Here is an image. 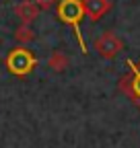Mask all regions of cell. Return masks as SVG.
Listing matches in <instances>:
<instances>
[{"instance_id":"52a82bcc","label":"cell","mask_w":140,"mask_h":148,"mask_svg":"<svg viewBox=\"0 0 140 148\" xmlns=\"http://www.w3.org/2000/svg\"><path fill=\"white\" fill-rule=\"evenodd\" d=\"M47 66L51 72H64L70 66V58L62 51H51V56L47 58Z\"/></svg>"},{"instance_id":"7a4b0ae2","label":"cell","mask_w":140,"mask_h":148,"mask_svg":"<svg viewBox=\"0 0 140 148\" xmlns=\"http://www.w3.org/2000/svg\"><path fill=\"white\" fill-rule=\"evenodd\" d=\"M37 66V58L27 49V47H14L6 56V68L14 76H27L33 72V68Z\"/></svg>"},{"instance_id":"277c9868","label":"cell","mask_w":140,"mask_h":148,"mask_svg":"<svg viewBox=\"0 0 140 148\" xmlns=\"http://www.w3.org/2000/svg\"><path fill=\"white\" fill-rule=\"evenodd\" d=\"M95 49H97V53L101 56V58L111 60V58H115V56L124 49V41H121L113 31H105V33H101L97 37Z\"/></svg>"},{"instance_id":"ba28073f","label":"cell","mask_w":140,"mask_h":148,"mask_svg":"<svg viewBox=\"0 0 140 148\" xmlns=\"http://www.w3.org/2000/svg\"><path fill=\"white\" fill-rule=\"evenodd\" d=\"M14 39L19 41V43H29V41L35 39V33L31 31L29 25H21L19 29H16V33H14Z\"/></svg>"},{"instance_id":"8992f818","label":"cell","mask_w":140,"mask_h":148,"mask_svg":"<svg viewBox=\"0 0 140 148\" xmlns=\"http://www.w3.org/2000/svg\"><path fill=\"white\" fill-rule=\"evenodd\" d=\"M37 14H39V6L33 0H25V2H21L16 6V16L23 21V25H29L31 21H35Z\"/></svg>"},{"instance_id":"5b68a950","label":"cell","mask_w":140,"mask_h":148,"mask_svg":"<svg viewBox=\"0 0 140 148\" xmlns=\"http://www.w3.org/2000/svg\"><path fill=\"white\" fill-rule=\"evenodd\" d=\"M84 6V14L91 18V21H99V18L109 10L111 2L109 0H82Z\"/></svg>"},{"instance_id":"9c48e42d","label":"cell","mask_w":140,"mask_h":148,"mask_svg":"<svg viewBox=\"0 0 140 148\" xmlns=\"http://www.w3.org/2000/svg\"><path fill=\"white\" fill-rule=\"evenodd\" d=\"M54 2H56V0H35V4H37V6H41V8H49Z\"/></svg>"},{"instance_id":"6da1fadb","label":"cell","mask_w":140,"mask_h":148,"mask_svg":"<svg viewBox=\"0 0 140 148\" xmlns=\"http://www.w3.org/2000/svg\"><path fill=\"white\" fill-rule=\"evenodd\" d=\"M84 14V6H82V0H62L60 6H58V16L62 23H68L72 27L76 39H78V45H80V51L86 53V43L82 39V33H80V18Z\"/></svg>"},{"instance_id":"3957f363","label":"cell","mask_w":140,"mask_h":148,"mask_svg":"<svg viewBox=\"0 0 140 148\" xmlns=\"http://www.w3.org/2000/svg\"><path fill=\"white\" fill-rule=\"evenodd\" d=\"M126 66H130L132 76H121L119 78V88L124 95H128L132 99V103H136L140 107V64H134L132 60H126Z\"/></svg>"}]
</instances>
